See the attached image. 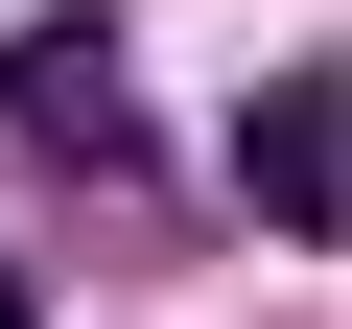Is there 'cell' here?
<instances>
[{
  "mask_svg": "<svg viewBox=\"0 0 352 329\" xmlns=\"http://www.w3.org/2000/svg\"><path fill=\"white\" fill-rule=\"evenodd\" d=\"M235 212H258V235H305V259H329V212H352V71H329V47H305V71H258V94H235Z\"/></svg>",
  "mask_w": 352,
  "mask_h": 329,
  "instance_id": "obj_1",
  "label": "cell"
},
{
  "mask_svg": "<svg viewBox=\"0 0 352 329\" xmlns=\"http://www.w3.org/2000/svg\"><path fill=\"white\" fill-rule=\"evenodd\" d=\"M0 141H24V164H118V189H141V71H118V24H24V47H0Z\"/></svg>",
  "mask_w": 352,
  "mask_h": 329,
  "instance_id": "obj_2",
  "label": "cell"
},
{
  "mask_svg": "<svg viewBox=\"0 0 352 329\" xmlns=\"http://www.w3.org/2000/svg\"><path fill=\"white\" fill-rule=\"evenodd\" d=\"M0 329H47V306H24V259H0Z\"/></svg>",
  "mask_w": 352,
  "mask_h": 329,
  "instance_id": "obj_3",
  "label": "cell"
}]
</instances>
